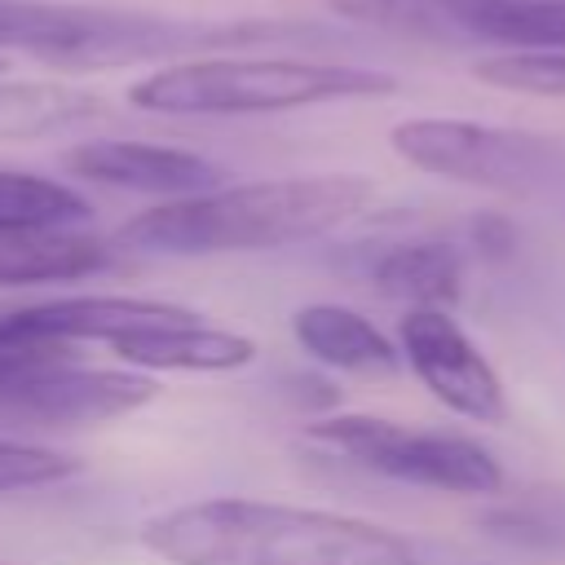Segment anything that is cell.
Returning <instances> with one entry per match:
<instances>
[{
  "instance_id": "cell-1",
  "label": "cell",
  "mask_w": 565,
  "mask_h": 565,
  "mask_svg": "<svg viewBox=\"0 0 565 565\" xmlns=\"http://www.w3.org/2000/svg\"><path fill=\"white\" fill-rule=\"evenodd\" d=\"M375 181L362 172L269 177L216 185L190 199H168L115 230V247L150 256H225L274 252L322 238L366 212Z\"/></svg>"
},
{
  "instance_id": "cell-2",
  "label": "cell",
  "mask_w": 565,
  "mask_h": 565,
  "mask_svg": "<svg viewBox=\"0 0 565 565\" xmlns=\"http://www.w3.org/2000/svg\"><path fill=\"white\" fill-rule=\"evenodd\" d=\"M137 539L168 565H419V552L375 521L238 494L168 508Z\"/></svg>"
},
{
  "instance_id": "cell-3",
  "label": "cell",
  "mask_w": 565,
  "mask_h": 565,
  "mask_svg": "<svg viewBox=\"0 0 565 565\" xmlns=\"http://www.w3.org/2000/svg\"><path fill=\"white\" fill-rule=\"evenodd\" d=\"M300 35L278 22H194L71 0H0V53H26L57 71H115L137 62H185V53H225Z\"/></svg>"
},
{
  "instance_id": "cell-4",
  "label": "cell",
  "mask_w": 565,
  "mask_h": 565,
  "mask_svg": "<svg viewBox=\"0 0 565 565\" xmlns=\"http://www.w3.org/2000/svg\"><path fill=\"white\" fill-rule=\"evenodd\" d=\"M397 79L349 62L305 57H185L154 66L128 88V102L150 115H278L327 102L388 97Z\"/></svg>"
},
{
  "instance_id": "cell-5",
  "label": "cell",
  "mask_w": 565,
  "mask_h": 565,
  "mask_svg": "<svg viewBox=\"0 0 565 565\" xmlns=\"http://www.w3.org/2000/svg\"><path fill=\"white\" fill-rule=\"evenodd\" d=\"M388 146L411 168L455 185L494 190L512 199H547L565 190V141L547 132L419 115L393 124Z\"/></svg>"
},
{
  "instance_id": "cell-6",
  "label": "cell",
  "mask_w": 565,
  "mask_h": 565,
  "mask_svg": "<svg viewBox=\"0 0 565 565\" xmlns=\"http://www.w3.org/2000/svg\"><path fill=\"white\" fill-rule=\"evenodd\" d=\"M305 441L340 455L344 463H358L375 477L437 490V494H499L503 490V468L499 459L463 433L446 428H415L397 424L384 415H322L305 428Z\"/></svg>"
},
{
  "instance_id": "cell-7",
  "label": "cell",
  "mask_w": 565,
  "mask_h": 565,
  "mask_svg": "<svg viewBox=\"0 0 565 565\" xmlns=\"http://www.w3.org/2000/svg\"><path fill=\"white\" fill-rule=\"evenodd\" d=\"M159 384L132 366H84L75 358L44 362L0 380V419L18 424H110L154 402Z\"/></svg>"
},
{
  "instance_id": "cell-8",
  "label": "cell",
  "mask_w": 565,
  "mask_h": 565,
  "mask_svg": "<svg viewBox=\"0 0 565 565\" xmlns=\"http://www.w3.org/2000/svg\"><path fill=\"white\" fill-rule=\"evenodd\" d=\"M397 349H402V362L415 371V380L450 415L472 424L508 419V393L499 371L450 318V309H406L397 322Z\"/></svg>"
},
{
  "instance_id": "cell-9",
  "label": "cell",
  "mask_w": 565,
  "mask_h": 565,
  "mask_svg": "<svg viewBox=\"0 0 565 565\" xmlns=\"http://www.w3.org/2000/svg\"><path fill=\"white\" fill-rule=\"evenodd\" d=\"M62 168L79 181L110 185V190H132V194H159L168 199H190L203 190L221 185V168L185 146H159V141H128V137H102V141H79L62 154Z\"/></svg>"
},
{
  "instance_id": "cell-10",
  "label": "cell",
  "mask_w": 565,
  "mask_h": 565,
  "mask_svg": "<svg viewBox=\"0 0 565 565\" xmlns=\"http://www.w3.org/2000/svg\"><path fill=\"white\" fill-rule=\"evenodd\" d=\"M115 358L132 371H243L256 362V344L238 331L203 322L194 309L177 305L168 318L124 331L110 340Z\"/></svg>"
},
{
  "instance_id": "cell-11",
  "label": "cell",
  "mask_w": 565,
  "mask_h": 565,
  "mask_svg": "<svg viewBox=\"0 0 565 565\" xmlns=\"http://www.w3.org/2000/svg\"><path fill=\"white\" fill-rule=\"evenodd\" d=\"M115 265V238H93L84 230H9L0 234V287L35 282H79Z\"/></svg>"
},
{
  "instance_id": "cell-12",
  "label": "cell",
  "mask_w": 565,
  "mask_h": 565,
  "mask_svg": "<svg viewBox=\"0 0 565 565\" xmlns=\"http://www.w3.org/2000/svg\"><path fill=\"white\" fill-rule=\"evenodd\" d=\"M291 335L296 344L335 371H353V375H388L402 366V349L358 309L344 305H300L291 313Z\"/></svg>"
},
{
  "instance_id": "cell-13",
  "label": "cell",
  "mask_w": 565,
  "mask_h": 565,
  "mask_svg": "<svg viewBox=\"0 0 565 565\" xmlns=\"http://www.w3.org/2000/svg\"><path fill=\"white\" fill-rule=\"evenodd\" d=\"M177 305L168 300H141V296H62L13 309L18 322L31 331L62 340V344H110L132 327H146L154 318H168Z\"/></svg>"
},
{
  "instance_id": "cell-14",
  "label": "cell",
  "mask_w": 565,
  "mask_h": 565,
  "mask_svg": "<svg viewBox=\"0 0 565 565\" xmlns=\"http://www.w3.org/2000/svg\"><path fill=\"white\" fill-rule=\"evenodd\" d=\"M371 282L411 309H450L463 296V256L441 238L393 243L371 260Z\"/></svg>"
},
{
  "instance_id": "cell-15",
  "label": "cell",
  "mask_w": 565,
  "mask_h": 565,
  "mask_svg": "<svg viewBox=\"0 0 565 565\" xmlns=\"http://www.w3.org/2000/svg\"><path fill=\"white\" fill-rule=\"evenodd\" d=\"M106 115V97L57 79H0V141L71 132Z\"/></svg>"
},
{
  "instance_id": "cell-16",
  "label": "cell",
  "mask_w": 565,
  "mask_h": 565,
  "mask_svg": "<svg viewBox=\"0 0 565 565\" xmlns=\"http://www.w3.org/2000/svg\"><path fill=\"white\" fill-rule=\"evenodd\" d=\"M88 216H93L88 199L79 190H71L66 181L0 168V234H9V230H57V225H79Z\"/></svg>"
},
{
  "instance_id": "cell-17",
  "label": "cell",
  "mask_w": 565,
  "mask_h": 565,
  "mask_svg": "<svg viewBox=\"0 0 565 565\" xmlns=\"http://www.w3.org/2000/svg\"><path fill=\"white\" fill-rule=\"evenodd\" d=\"M472 75L486 79L490 88L565 102V53H494L481 57Z\"/></svg>"
},
{
  "instance_id": "cell-18",
  "label": "cell",
  "mask_w": 565,
  "mask_h": 565,
  "mask_svg": "<svg viewBox=\"0 0 565 565\" xmlns=\"http://www.w3.org/2000/svg\"><path fill=\"white\" fill-rule=\"evenodd\" d=\"M75 472H79L75 455H62V450H49V446H35V441L0 437V494L44 490V486H57Z\"/></svg>"
},
{
  "instance_id": "cell-19",
  "label": "cell",
  "mask_w": 565,
  "mask_h": 565,
  "mask_svg": "<svg viewBox=\"0 0 565 565\" xmlns=\"http://www.w3.org/2000/svg\"><path fill=\"white\" fill-rule=\"evenodd\" d=\"M0 75H4V57H0Z\"/></svg>"
},
{
  "instance_id": "cell-20",
  "label": "cell",
  "mask_w": 565,
  "mask_h": 565,
  "mask_svg": "<svg viewBox=\"0 0 565 565\" xmlns=\"http://www.w3.org/2000/svg\"><path fill=\"white\" fill-rule=\"evenodd\" d=\"M0 565H4V561H0Z\"/></svg>"
}]
</instances>
